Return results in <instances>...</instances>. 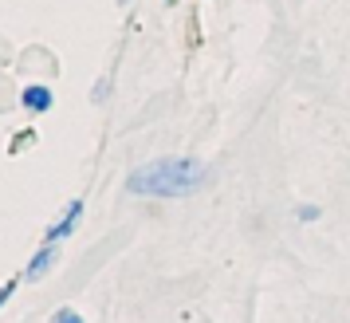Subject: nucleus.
Instances as JSON below:
<instances>
[{"label":"nucleus","mask_w":350,"mask_h":323,"mask_svg":"<svg viewBox=\"0 0 350 323\" xmlns=\"http://www.w3.org/2000/svg\"><path fill=\"white\" fill-rule=\"evenodd\" d=\"M51 323H83V315L75 311V307H59V311L51 315Z\"/></svg>","instance_id":"nucleus-5"},{"label":"nucleus","mask_w":350,"mask_h":323,"mask_svg":"<svg viewBox=\"0 0 350 323\" xmlns=\"http://www.w3.org/2000/svg\"><path fill=\"white\" fill-rule=\"evenodd\" d=\"M295 217H299L303 225H311V221H319V217H323V209H319V205H299V209H295Z\"/></svg>","instance_id":"nucleus-6"},{"label":"nucleus","mask_w":350,"mask_h":323,"mask_svg":"<svg viewBox=\"0 0 350 323\" xmlns=\"http://www.w3.org/2000/svg\"><path fill=\"white\" fill-rule=\"evenodd\" d=\"M12 292H16V280H8V284H0V307L12 300Z\"/></svg>","instance_id":"nucleus-9"},{"label":"nucleus","mask_w":350,"mask_h":323,"mask_svg":"<svg viewBox=\"0 0 350 323\" xmlns=\"http://www.w3.org/2000/svg\"><path fill=\"white\" fill-rule=\"evenodd\" d=\"M32 142H36V134H32V130H28V134H16V138H12V154H20L24 146H32Z\"/></svg>","instance_id":"nucleus-7"},{"label":"nucleus","mask_w":350,"mask_h":323,"mask_svg":"<svg viewBox=\"0 0 350 323\" xmlns=\"http://www.w3.org/2000/svg\"><path fill=\"white\" fill-rule=\"evenodd\" d=\"M122 4H130V0H122Z\"/></svg>","instance_id":"nucleus-11"},{"label":"nucleus","mask_w":350,"mask_h":323,"mask_svg":"<svg viewBox=\"0 0 350 323\" xmlns=\"http://www.w3.org/2000/svg\"><path fill=\"white\" fill-rule=\"evenodd\" d=\"M165 4H177V0H165Z\"/></svg>","instance_id":"nucleus-10"},{"label":"nucleus","mask_w":350,"mask_h":323,"mask_svg":"<svg viewBox=\"0 0 350 323\" xmlns=\"http://www.w3.org/2000/svg\"><path fill=\"white\" fill-rule=\"evenodd\" d=\"M213 170L201 158L189 154H165L130 170L126 178V194L134 197H161V201H174V197H193L201 185H208Z\"/></svg>","instance_id":"nucleus-1"},{"label":"nucleus","mask_w":350,"mask_h":323,"mask_svg":"<svg viewBox=\"0 0 350 323\" xmlns=\"http://www.w3.org/2000/svg\"><path fill=\"white\" fill-rule=\"evenodd\" d=\"M107 95H111V79H98V87H95V103H107Z\"/></svg>","instance_id":"nucleus-8"},{"label":"nucleus","mask_w":350,"mask_h":323,"mask_svg":"<svg viewBox=\"0 0 350 323\" xmlns=\"http://www.w3.org/2000/svg\"><path fill=\"white\" fill-rule=\"evenodd\" d=\"M20 107L28 114H48L55 107V95H51V87H44V83H32V87L20 91Z\"/></svg>","instance_id":"nucleus-3"},{"label":"nucleus","mask_w":350,"mask_h":323,"mask_svg":"<svg viewBox=\"0 0 350 323\" xmlns=\"http://www.w3.org/2000/svg\"><path fill=\"white\" fill-rule=\"evenodd\" d=\"M55 260H59V248H55L51 241H44V248H40V253L28 260V268H24V280H44V276L55 268Z\"/></svg>","instance_id":"nucleus-4"},{"label":"nucleus","mask_w":350,"mask_h":323,"mask_svg":"<svg viewBox=\"0 0 350 323\" xmlns=\"http://www.w3.org/2000/svg\"><path fill=\"white\" fill-rule=\"evenodd\" d=\"M79 221H83V197H75V201H67V209L59 213V221L48 229V237H44V241H51V244L67 241V237L79 229Z\"/></svg>","instance_id":"nucleus-2"}]
</instances>
